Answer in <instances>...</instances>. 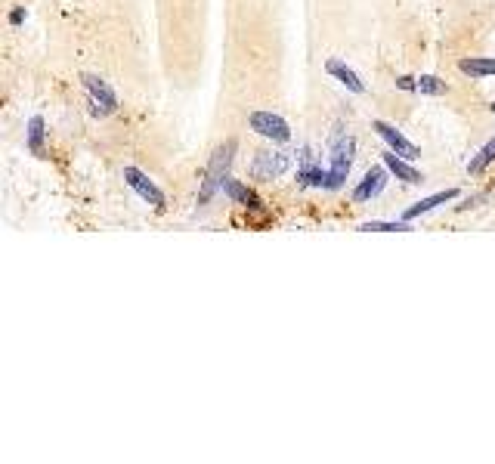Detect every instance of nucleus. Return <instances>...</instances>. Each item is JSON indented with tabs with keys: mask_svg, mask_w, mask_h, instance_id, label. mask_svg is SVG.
Wrapping results in <instances>:
<instances>
[{
	"mask_svg": "<svg viewBox=\"0 0 495 464\" xmlns=\"http://www.w3.org/2000/svg\"><path fill=\"white\" fill-rule=\"evenodd\" d=\"M329 152H331V164H329V180H325V189L334 192V189H341V186L347 183V176L353 171V158H356V139L344 130V124H334Z\"/></svg>",
	"mask_w": 495,
	"mask_h": 464,
	"instance_id": "obj_1",
	"label": "nucleus"
},
{
	"mask_svg": "<svg viewBox=\"0 0 495 464\" xmlns=\"http://www.w3.org/2000/svg\"><path fill=\"white\" fill-rule=\"evenodd\" d=\"M236 148H239L236 139H226V143L214 152L208 173H204V183H201V192H199V204H208L214 195L223 189V183L229 180V167H232V158H236Z\"/></svg>",
	"mask_w": 495,
	"mask_h": 464,
	"instance_id": "obj_2",
	"label": "nucleus"
},
{
	"mask_svg": "<svg viewBox=\"0 0 495 464\" xmlns=\"http://www.w3.org/2000/svg\"><path fill=\"white\" fill-rule=\"evenodd\" d=\"M84 90H87V96H90V111H93V115L106 118V115H111V111L118 109L115 90H111L109 81L99 78V74H84Z\"/></svg>",
	"mask_w": 495,
	"mask_h": 464,
	"instance_id": "obj_3",
	"label": "nucleus"
},
{
	"mask_svg": "<svg viewBox=\"0 0 495 464\" xmlns=\"http://www.w3.org/2000/svg\"><path fill=\"white\" fill-rule=\"evenodd\" d=\"M248 127L254 130L257 136L273 139V143H288V139H291V127H288V121L282 115H276V111H251Z\"/></svg>",
	"mask_w": 495,
	"mask_h": 464,
	"instance_id": "obj_4",
	"label": "nucleus"
},
{
	"mask_svg": "<svg viewBox=\"0 0 495 464\" xmlns=\"http://www.w3.org/2000/svg\"><path fill=\"white\" fill-rule=\"evenodd\" d=\"M288 167H291V155L279 152V148H266V152H257L254 164H251V176L254 180H279Z\"/></svg>",
	"mask_w": 495,
	"mask_h": 464,
	"instance_id": "obj_5",
	"label": "nucleus"
},
{
	"mask_svg": "<svg viewBox=\"0 0 495 464\" xmlns=\"http://www.w3.org/2000/svg\"><path fill=\"white\" fill-rule=\"evenodd\" d=\"M297 183L304 186V189H325V180H329V167L319 164V158L313 155L310 146L301 148V155H297Z\"/></svg>",
	"mask_w": 495,
	"mask_h": 464,
	"instance_id": "obj_6",
	"label": "nucleus"
},
{
	"mask_svg": "<svg viewBox=\"0 0 495 464\" xmlns=\"http://www.w3.org/2000/svg\"><path fill=\"white\" fill-rule=\"evenodd\" d=\"M124 180H127V186H130V189H134L146 204H152L155 211H164V204H167L164 192L158 189V186H155L152 180H149V176H146L143 171H139V167L127 164V167H124Z\"/></svg>",
	"mask_w": 495,
	"mask_h": 464,
	"instance_id": "obj_7",
	"label": "nucleus"
},
{
	"mask_svg": "<svg viewBox=\"0 0 495 464\" xmlns=\"http://www.w3.org/2000/svg\"><path fill=\"white\" fill-rule=\"evenodd\" d=\"M390 180V167L387 164H375V167H369L366 176L356 183V189H353V201L356 204H366L371 198H378L381 192H384V186Z\"/></svg>",
	"mask_w": 495,
	"mask_h": 464,
	"instance_id": "obj_8",
	"label": "nucleus"
},
{
	"mask_svg": "<svg viewBox=\"0 0 495 464\" xmlns=\"http://www.w3.org/2000/svg\"><path fill=\"white\" fill-rule=\"evenodd\" d=\"M371 127H375V133H378L381 139H384L387 148H394L396 155L409 158V161H415V158H421V148H418V146L412 143V139H409V136L403 133V130H396L394 124H387V121H375V124H371Z\"/></svg>",
	"mask_w": 495,
	"mask_h": 464,
	"instance_id": "obj_9",
	"label": "nucleus"
},
{
	"mask_svg": "<svg viewBox=\"0 0 495 464\" xmlns=\"http://www.w3.org/2000/svg\"><path fill=\"white\" fill-rule=\"evenodd\" d=\"M459 198V189H443V192H436V195H427V198H421V201H415L412 208H406L403 211V220H418V217H424V213H431V211H436L440 204H449V201H455Z\"/></svg>",
	"mask_w": 495,
	"mask_h": 464,
	"instance_id": "obj_10",
	"label": "nucleus"
},
{
	"mask_svg": "<svg viewBox=\"0 0 495 464\" xmlns=\"http://www.w3.org/2000/svg\"><path fill=\"white\" fill-rule=\"evenodd\" d=\"M384 164L390 167V173L396 176V180H403V183H409V186H418V183H424V173L421 171H415L412 164H409V158H403V155H396L394 148H387L384 155Z\"/></svg>",
	"mask_w": 495,
	"mask_h": 464,
	"instance_id": "obj_11",
	"label": "nucleus"
},
{
	"mask_svg": "<svg viewBox=\"0 0 495 464\" xmlns=\"http://www.w3.org/2000/svg\"><path fill=\"white\" fill-rule=\"evenodd\" d=\"M325 71H329L331 78L341 84V87H347L350 93H366V84H362V78L350 69L347 62H341V59H329V62H325Z\"/></svg>",
	"mask_w": 495,
	"mask_h": 464,
	"instance_id": "obj_12",
	"label": "nucleus"
},
{
	"mask_svg": "<svg viewBox=\"0 0 495 464\" xmlns=\"http://www.w3.org/2000/svg\"><path fill=\"white\" fill-rule=\"evenodd\" d=\"M459 71L468 74L474 81L492 78L495 74V56H468V59H459Z\"/></svg>",
	"mask_w": 495,
	"mask_h": 464,
	"instance_id": "obj_13",
	"label": "nucleus"
},
{
	"mask_svg": "<svg viewBox=\"0 0 495 464\" xmlns=\"http://www.w3.org/2000/svg\"><path fill=\"white\" fill-rule=\"evenodd\" d=\"M223 195H226V198H229V201H236V204H241V208H260V198H257V195H254V192H251V189H248V186H245V183L232 180V176H229V180H226V183H223Z\"/></svg>",
	"mask_w": 495,
	"mask_h": 464,
	"instance_id": "obj_14",
	"label": "nucleus"
},
{
	"mask_svg": "<svg viewBox=\"0 0 495 464\" xmlns=\"http://www.w3.org/2000/svg\"><path fill=\"white\" fill-rule=\"evenodd\" d=\"M44 118L41 115H34L31 121H28V136H25V146H28V152L31 155H37V158H44Z\"/></svg>",
	"mask_w": 495,
	"mask_h": 464,
	"instance_id": "obj_15",
	"label": "nucleus"
},
{
	"mask_svg": "<svg viewBox=\"0 0 495 464\" xmlns=\"http://www.w3.org/2000/svg\"><path fill=\"white\" fill-rule=\"evenodd\" d=\"M415 226L409 220H366L359 232H412Z\"/></svg>",
	"mask_w": 495,
	"mask_h": 464,
	"instance_id": "obj_16",
	"label": "nucleus"
},
{
	"mask_svg": "<svg viewBox=\"0 0 495 464\" xmlns=\"http://www.w3.org/2000/svg\"><path fill=\"white\" fill-rule=\"evenodd\" d=\"M492 161H495V136H492L489 143L483 146L480 152H477V155H474L471 161H468V173H471V176H480V173L486 171V167H489Z\"/></svg>",
	"mask_w": 495,
	"mask_h": 464,
	"instance_id": "obj_17",
	"label": "nucleus"
},
{
	"mask_svg": "<svg viewBox=\"0 0 495 464\" xmlns=\"http://www.w3.org/2000/svg\"><path fill=\"white\" fill-rule=\"evenodd\" d=\"M418 93H424V96H446V93H449V84L440 81L436 74H421V78H418Z\"/></svg>",
	"mask_w": 495,
	"mask_h": 464,
	"instance_id": "obj_18",
	"label": "nucleus"
},
{
	"mask_svg": "<svg viewBox=\"0 0 495 464\" xmlns=\"http://www.w3.org/2000/svg\"><path fill=\"white\" fill-rule=\"evenodd\" d=\"M396 87H399V90H412V93H418V78L399 74V78H396Z\"/></svg>",
	"mask_w": 495,
	"mask_h": 464,
	"instance_id": "obj_19",
	"label": "nucleus"
},
{
	"mask_svg": "<svg viewBox=\"0 0 495 464\" xmlns=\"http://www.w3.org/2000/svg\"><path fill=\"white\" fill-rule=\"evenodd\" d=\"M22 22H25V6H16L13 13H9V25H13V28H19Z\"/></svg>",
	"mask_w": 495,
	"mask_h": 464,
	"instance_id": "obj_20",
	"label": "nucleus"
},
{
	"mask_svg": "<svg viewBox=\"0 0 495 464\" xmlns=\"http://www.w3.org/2000/svg\"><path fill=\"white\" fill-rule=\"evenodd\" d=\"M489 111H492V115H495V102H492V106H489Z\"/></svg>",
	"mask_w": 495,
	"mask_h": 464,
	"instance_id": "obj_21",
	"label": "nucleus"
}]
</instances>
